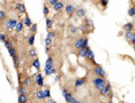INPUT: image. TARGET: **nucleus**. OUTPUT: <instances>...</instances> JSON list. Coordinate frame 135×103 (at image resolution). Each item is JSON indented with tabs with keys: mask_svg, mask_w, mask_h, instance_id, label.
<instances>
[{
	"mask_svg": "<svg viewBox=\"0 0 135 103\" xmlns=\"http://www.w3.org/2000/svg\"><path fill=\"white\" fill-rule=\"evenodd\" d=\"M110 93H111V85H110L109 82H106V85L104 86V88L100 91V95L102 96H107V95H110Z\"/></svg>",
	"mask_w": 135,
	"mask_h": 103,
	"instance_id": "nucleus-7",
	"label": "nucleus"
},
{
	"mask_svg": "<svg viewBox=\"0 0 135 103\" xmlns=\"http://www.w3.org/2000/svg\"><path fill=\"white\" fill-rule=\"evenodd\" d=\"M44 72H45V76L52 75V73H51V69H44Z\"/></svg>",
	"mask_w": 135,
	"mask_h": 103,
	"instance_id": "nucleus-42",
	"label": "nucleus"
},
{
	"mask_svg": "<svg viewBox=\"0 0 135 103\" xmlns=\"http://www.w3.org/2000/svg\"><path fill=\"white\" fill-rule=\"evenodd\" d=\"M45 24H46V27H47V29L51 30L52 25H53V21H52L50 17H45Z\"/></svg>",
	"mask_w": 135,
	"mask_h": 103,
	"instance_id": "nucleus-23",
	"label": "nucleus"
},
{
	"mask_svg": "<svg viewBox=\"0 0 135 103\" xmlns=\"http://www.w3.org/2000/svg\"><path fill=\"white\" fill-rule=\"evenodd\" d=\"M84 25H87V26L90 29V27H92L94 26V22H92V20L91 18H88V17H86L84 18Z\"/></svg>",
	"mask_w": 135,
	"mask_h": 103,
	"instance_id": "nucleus-20",
	"label": "nucleus"
},
{
	"mask_svg": "<svg viewBox=\"0 0 135 103\" xmlns=\"http://www.w3.org/2000/svg\"><path fill=\"white\" fill-rule=\"evenodd\" d=\"M23 29H24L23 22H22V21H19V23H17V25H16V29H15V31H16V32H22V31H23Z\"/></svg>",
	"mask_w": 135,
	"mask_h": 103,
	"instance_id": "nucleus-19",
	"label": "nucleus"
},
{
	"mask_svg": "<svg viewBox=\"0 0 135 103\" xmlns=\"http://www.w3.org/2000/svg\"><path fill=\"white\" fill-rule=\"evenodd\" d=\"M19 23V21L16 18H8L7 22H6V29L7 30H15L16 29V25Z\"/></svg>",
	"mask_w": 135,
	"mask_h": 103,
	"instance_id": "nucleus-3",
	"label": "nucleus"
},
{
	"mask_svg": "<svg viewBox=\"0 0 135 103\" xmlns=\"http://www.w3.org/2000/svg\"><path fill=\"white\" fill-rule=\"evenodd\" d=\"M65 7H66V5H64V2L58 1V4L53 7V9L56 11H60V10H63V9H65Z\"/></svg>",
	"mask_w": 135,
	"mask_h": 103,
	"instance_id": "nucleus-12",
	"label": "nucleus"
},
{
	"mask_svg": "<svg viewBox=\"0 0 135 103\" xmlns=\"http://www.w3.org/2000/svg\"><path fill=\"white\" fill-rule=\"evenodd\" d=\"M49 13H50V8L47 6H44L43 7V14H44V16L46 17L47 15H49Z\"/></svg>",
	"mask_w": 135,
	"mask_h": 103,
	"instance_id": "nucleus-32",
	"label": "nucleus"
},
{
	"mask_svg": "<svg viewBox=\"0 0 135 103\" xmlns=\"http://www.w3.org/2000/svg\"><path fill=\"white\" fill-rule=\"evenodd\" d=\"M12 58H13V63H14L15 69H19V66H20V60H19V56L12 57Z\"/></svg>",
	"mask_w": 135,
	"mask_h": 103,
	"instance_id": "nucleus-28",
	"label": "nucleus"
},
{
	"mask_svg": "<svg viewBox=\"0 0 135 103\" xmlns=\"http://www.w3.org/2000/svg\"><path fill=\"white\" fill-rule=\"evenodd\" d=\"M57 36V33L54 31H49V33H47V36H46V38H50V39H53L54 37Z\"/></svg>",
	"mask_w": 135,
	"mask_h": 103,
	"instance_id": "nucleus-34",
	"label": "nucleus"
},
{
	"mask_svg": "<svg viewBox=\"0 0 135 103\" xmlns=\"http://www.w3.org/2000/svg\"><path fill=\"white\" fill-rule=\"evenodd\" d=\"M70 32H72V33H77V32H79V27L77 26H74V25H72V26H70Z\"/></svg>",
	"mask_w": 135,
	"mask_h": 103,
	"instance_id": "nucleus-39",
	"label": "nucleus"
},
{
	"mask_svg": "<svg viewBox=\"0 0 135 103\" xmlns=\"http://www.w3.org/2000/svg\"><path fill=\"white\" fill-rule=\"evenodd\" d=\"M5 47L7 48V49H11V48L13 47V43H12V41H11L9 39H8V40L5 42Z\"/></svg>",
	"mask_w": 135,
	"mask_h": 103,
	"instance_id": "nucleus-35",
	"label": "nucleus"
},
{
	"mask_svg": "<svg viewBox=\"0 0 135 103\" xmlns=\"http://www.w3.org/2000/svg\"><path fill=\"white\" fill-rule=\"evenodd\" d=\"M86 58H88L89 61H91V62H94V60H95V55H94V52L89 48V50H88V54H87V57Z\"/></svg>",
	"mask_w": 135,
	"mask_h": 103,
	"instance_id": "nucleus-21",
	"label": "nucleus"
},
{
	"mask_svg": "<svg viewBox=\"0 0 135 103\" xmlns=\"http://www.w3.org/2000/svg\"><path fill=\"white\" fill-rule=\"evenodd\" d=\"M80 30H81V31L83 32V33H87V32L89 31V27L87 26V25L83 24V25H81V26H80Z\"/></svg>",
	"mask_w": 135,
	"mask_h": 103,
	"instance_id": "nucleus-37",
	"label": "nucleus"
},
{
	"mask_svg": "<svg viewBox=\"0 0 135 103\" xmlns=\"http://www.w3.org/2000/svg\"><path fill=\"white\" fill-rule=\"evenodd\" d=\"M65 13L67 14L68 16H73V14L76 13V9H75L74 5H72V4H67V5H66V7H65Z\"/></svg>",
	"mask_w": 135,
	"mask_h": 103,
	"instance_id": "nucleus-5",
	"label": "nucleus"
},
{
	"mask_svg": "<svg viewBox=\"0 0 135 103\" xmlns=\"http://www.w3.org/2000/svg\"><path fill=\"white\" fill-rule=\"evenodd\" d=\"M26 92H27V87L22 86V85L17 87V93H19V95H26Z\"/></svg>",
	"mask_w": 135,
	"mask_h": 103,
	"instance_id": "nucleus-22",
	"label": "nucleus"
},
{
	"mask_svg": "<svg viewBox=\"0 0 135 103\" xmlns=\"http://www.w3.org/2000/svg\"><path fill=\"white\" fill-rule=\"evenodd\" d=\"M63 96H64V98H65V101L67 103H72L73 102V98H74V96H73V94L70 93V92H68L66 88L63 89Z\"/></svg>",
	"mask_w": 135,
	"mask_h": 103,
	"instance_id": "nucleus-4",
	"label": "nucleus"
},
{
	"mask_svg": "<svg viewBox=\"0 0 135 103\" xmlns=\"http://www.w3.org/2000/svg\"><path fill=\"white\" fill-rule=\"evenodd\" d=\"M107 4H109V1H107V0H103V1H100V5H102V6H107Z\"/></svg>",
	"mask_w": 135,
	"mask_h": 103,
	"instance_id": "nucleus-44",
	"label": "nucleus"
},
{
	"mask_svg": "<svg viewBox=\"0 0 135 103\" xmlns=\"http://www.w3.org/2000/svg\"><path fill=\"white\" fill-rule=\"evenodd\" d=\"M8 54H9L12 57H15V56H17V50L15 49L14 47H12L11 49H8Z\"/></svg>",
	"mask_w": 135,
	"mask_h": 103,
	"instance_id": "nucleus-29",
	"label": "nucleus"
},
{
	"mask_svg": "<svg viewBox=\"0 0 135 103\" xmlns=\"http://www.w3.org/2000/svg\"><path fill=\"white\" fill-rule=\"evenodd\" d=\"M21 85H22V86H24V87L30 86V85H31V79H30V78H24V79L22 80Z\"/></svg>",
	"mask_w": 135,
	"mask_h": 103,
	"instance_id": "nucleus-24",
	"label": "nucleus"
},
{
	"mask_svg": "<svg viewBox=\"0 0 135 103\" xmlns=\"http://www.w3.org/2000/svg\"><path fill=\"white\" fill-rule=\"evenodd\" d=\"M84 85V79L83 78H79V79H76L75 80V82H74V86L76 87H81V86H83Z\"/></svg>",
	"mask_w": 135,
	"mask_h": 103,
	"instance_id": "nucleus-18",
	"label": "nucleus"
},
{
	"mask_svg": "<svg viewBox=\"0 0 135 103\" xmlns=\"http://www.w3.org/2000/svg\"><path fill=\"white\" fill-rule=\"evenodd\" d=\"M94 73L96 75V77H99V78H105V76H106V73H105L104 69H103L100 65H98L97 63H95V68H94Z\"/></svg>",
	"mask_w": 135,
	"mask_h": 103,
	"instance_id": "nucleus-2",
	"label": "nucleus"
},
{
	"mask_svg": "<svg viewBox=\"0 0 135 103\" xmlns=\"http://www.w3.org/2000/svg\"><path fill=\"white\" fill-rule=\"evenodd\" d=\"M89 48H81L79 50V56L80 57H87V54H88Z\"/></svg>",
	"mask_w": 135,
	"mask_h": 103,
	"instance_id": "nucleus-17",
	"label": "nucleus"
},
{
	"mask_svg": "<svg viewBox=\"0 0 135 103\" xmlns=\"http://www.w3.org/2000/svg\"><path fill=\"white\" fill-rule=\"evenodd\" d=\"M0 40H1V42H4V43H5L6 41L8 40V39H7V37H6V34H5V33H1V34H0Z\"/></svg>",
	"mask_w": 135,
	"mask_h": 103,
	"instance_id": "nucleus-38",
	"label": "nucleus"
},
{
	"mask_svg": "<svg viewBox=\"0 0 135 103\" xmlns=\"http://www.w3.org/2000/svg\"><path fill=\"white\" fill-rule=\"evenodd\" d=\"M23 24H24V26H27V27H30L31 25H33V23H31V20H30V17H29L28 15H26L24 16V18H23Z\"/></svg>",
	"mask_w": 135,
	"mask_h": 103,
	"instance_id": "nucleus-13",
	"label": "nucleus"
},
{
	"mask_svg": "<svg viewBox=\"0 0 135 103\" xmlns=\"http://www.w3.org/2000/svg\"><path fill=\"white\" fill-rule=\"evenodd\" d=\"M134 49H135V45H134Z\"/></svg>",
	"mask_w": 135,
	"mask_h": 103,
	"instance_id": "nucleus-48",
	"label": "nucleus"
},
{
	"mask_svg": "<svg viewBox=\"0 0 135 103\" xmlns=\"http://www.w3.org/2000/svg\"><path fill=\"white\" fill-rule=\"evenodd\" d=\"M45 45L46 46H51L52 45V39H50V38H45Z\"/></svg>",
	"mask_w": 135,
	"mask_h": 103,
	"instance_id": "nucleus-41",
	"label": "nucleus"
},
{
	"mask_svg": "<svg viewBox=\"0 0 135 103\" xmlns=\"http://www.w3.org/2000/svg\"><path fill=\"white\" fill-rule=\"evenodd\" d=\"M83 42H84V38H79L76 41H75V43H74V47L76 48V49H81L82 48V46H83Z\"/></svg>",
	"mask_w": 135,
	"mask_h": 103,
	"instance_id": "nucleus-9",
	"label": "nucleus"
},
{
	"mask_svg": "<svg viewBox=\"0 0 135 103\" xmlns=\"http://www.w3.org/2000/svg\"><path fill=\"white\" fill-rule=\"evenodd\" d=\"M47 103H56V101L52 100V98H49V100H47Z\"/></svg>",
	"mask_w": 135,
	"mask_h": 103,
	"instance_id": "nucleus-45",
	"label": "nucleus"
},
{
	"mask_svg": "<svg viewBox=\"0 0 135 103\" xmlns=\"http://www.w3.org/2000/svg\"><path fill=\"white\" fill-rule=\"evenodd\" d=\"M36 97L39 98V100H45V94H44V89H38L36 92Z\"/></svg>",
	"mask_w": 135,
	"mask_h": 103,
	"instance_id": "nucleus-14",
	"label": "nucleus"
},
{
	"mask_svg": "<svg viewBox=\"0 0 135 103\" xmlns=\"http://www.w3.org/2000/svg\"><path fill=\"white\" fill-rule=\"evenodd\" d=\"M28 54H29V56L33 57L34 60L37 58V57H36V56H37V50H36V48H34V47L30 48V49H29V52H28Z\"/></svg>",
	"mask_w": 135,
	"mask_h": 103,
	"instance_id": "nucleus-16",
	"label": "nucleus"
},
{
	"mask_svg": "<svg viewBox=\"0 0 135 103\" xmlns=\"http://www.w3.org/2000/svg\"><path fill=\"white\" fill-rule=\"evenodd\" d=\"M52 68H54L53 58H52V57H49V58L46 60V62H45V69H52Z\"/></svg>",
	"mask_w": 135,
	"mask_h": 103,
	"instance_id": "nucleus-15",
	"label": "nucleus"
},
{
	"mask_svg": "<svg viewBox=\"0 0 135 103\" xmlns=\"http://www.w3.org/2000/svg\"><path fill=\"white\" fill-rule=\"evenodd\" d=\"M132 37H133V32H125V39H126V40L130 41Z\"/></svg>",
	"mask_w": 135,
	"mask_h": 103,
	"instance_id": "nucleus-31",
	"label": "nucleus"
},
{
	"mask_svg": "<svg viewBox=\"0 0 135 103\" xmlns=\"http://www.w3.org/2000/svg\"><path fill=\"white\" fill-rule=\"evenodd\" d=\"M6 18V13H5V10H3V9H0V20L1 21H4Z\"/></svg>",
	"mask_w": 135,
	"mask_h": 103,
	"instance_id": "nucleus-40",
	"label": "nucleus"
},
{
	"mask_svg": "<svg viewBox=\"0 0 135 103\" xmlns=\"http://www.w3.org/2000/svg\"><path fill=\"white\" fill-rule=\"evenodd\" d=\"M92 85L95 86V88L97 89V91H102L103 88H104V86L106 85V80L104 79V78H99V77H96L92 79Z\"/></svg>",
	"mask_w": 135,
	"mask_h": 103,
	"instance_id": "nucleus-1",
	"label": "nucleus"
},
{
	"mask_svg": "<svg viewBox=\"0 0 135 103\" xmlns=\"http://www.w3.org/2000/svg\"><path fill=\"white\" fill-rule=\"evenodd\" d=\"M122 29L125 30V32H132L133 29H134V24H133V23H130V22H128V23H126V24L123 25Z\"/></svg>",
	"mask_w": 135,
	"mask_h": 103,
	"instance_id": "nucleus-11",
	"label": "nucleus"
},
{
	"mask_svg": "<svg viewBox=\"0 0 135 103\" xmlns=\"http://www.w3.org/2000/svg\"><path fill=\"white\" fill-rule=\"evenodd\" d=\"M16 9H17V11L21 13V14H26L27 13L26 6H24V4H22V2H17L16 4Z\"/></svg>",
	"mask_w": 135,
	"mask_h": 103,
	"instance_id": "nucleus-8",
	"label": "nucleus"
},
{
	"mask_svg": "<svg viewBox=\"0 0 135 103\" xmlns=\"http://www.w3.org/2000/svg\"><path fill=\"white\" fill-rule=\"evenodd\" d=\"M76 103H84V102H82V101H77Z\"/></svg>",
	"mask_w": 135,
	"mask_h": 103,
	"instance_id": "nucleus-47",
	"label": "nucleus"
},
{
	"mask_svg": "<svg viewBox=\"0 0 135 103\" xmlns=\"http://www.w3.org/2000/svg\"><path fill=\"white\" fill-rule=\"evenodd\" d=\"M35 82L38 87H43L44 86V78H43V75L40 72H38L35 77Z\"/></svg>",
	"mask_w": 135,
	"mask_h": 103,
	"instance_id": "nucleus-6",
	"label": "nucleus"
},
{
	"mask_svg": "<svg viewBox=\"0 0 135 103\" xmlns=\"http://www.w3.org/2000/svg\"><path fill=\"white\" fill-rule=\"evenodd\" d=\"M76 16L77 17H80V18H82V17H86V9L84 8H82V7H80V8H77L76 9Z\"/></svg>",
	"mask_w": 135,
	"mask_h": 103,
	"instance_id": "nucleus-10",
	"label": "nucleus"
},
{
	"mask_svg": "<svg viewBox=\"0 0 135 103\" xmlns=\"http://www.w3.org/2000/svg\"><path fill=\"white\" fill-rule=\"evenodd\" d=\"M49 50H50V47H49V46H46V47H45V52L49 53Z\"/></svg>",
	"mask_w": 135,
	"mask_h": 103,
	"instance_id": "nucleus-46",
	"label": "nucleus"
},
{
	"mask_svg": "<svg viewBox=\"0 0 135 103\" xmlns=\"http://www.w3.org/2000/svg\"><path fill=\"white\" fill-rule=\"evenodd\" d=\"M33 66L35 69H37V70L40 68V61H39V58H35V60H34V61H33Z\"/></svg>",
	"mask_w": 135,
	"mask_h": 103,
	"instance_id": "nucleus-25",
	"label": "nucleus"
},
{
	"mask_svg": "<svg viewBox=\"0 0 135 103\" xmlns=\"http://www.w3.org/2000/svg\"><path fill=\"white\" fill-rule=\"evenodd\" d=\"M44 94H45V97L49 100V98H51V93H50V89L49 88H45L44 89Z\"/></svg>",
	"mask_w": 135,
	"mask_h": 103,
	"instance_id": "nucleus-36",
	"label": "nucleus"
},
{
	"mask_svg": "<svg viewBox=\"0 0 135 103\" xmlns=\"http://www.w3.org/2000/svg\"><path fill=\"white\" fill-rule=\"evenodd\" d=\"M128 15L129 16H135V6H132L128 8Z\"/></svg>",
	"mask_w": 135,
	"mask_h": 103,
	"instance_id": "nucleus-30",
	"label": "nucleus"
},
{
	"mask_svg": "<svg viewBox=\"0 0 135 103\" xmlns=\"http://www.w3.org/2000/svg\"><path fill=\"white\" fill-rule=\"evenodd\" d=\"M132 45H135V33H133V37H132V39H130V41H129Z\"/></svg>",
	"mask_w": 135,
	"mask_h": 103,
	"instance_id": "nucleus-43",
	"label": "nucleus"
},
{
	"mask_svg": "<svg viewBox=\"0 0 135 103\" xmlns=\"http://www.w3.org/2000/svg\"><path fill=\"white\" fill-rule=\"evenodd\" d=\"M30 31H31V34H35L37 32V24H33L30 26Z\"/></svg>",
	"mask_w": 135,
	"mask_h": 103,
	"instance_id": "nucleus-33",
	"label": "nucleus"
},
{
	"mask_svg": "<svg viewBox=\"0 0 135 103\" xmlns=\"http://www.w3.org/2000/svg\"><path fill=\"white\" fill-rule=\"evenodd\" d=\"M17 101H19V103H27L28 102V97H27V95H19Z\"/></svg>",
	"mask_w": 135,
	"mask_h": 103,
	"instance_id": "nucleus-26",
	"label": "nucleus"
},
{
	"mask_svg": "<svg viewBox=\"0 0 135 103\" xmlns=\"http://www.w3.org/2000/svg\"><path fill=\"white\" fill-rule=\"evenodd\" d=\"M35 38H36L35 34H30V36L28 37V43H29V46H34V42H35Z\"/></svg>",
	"mask_w": 135,
	"mask_h": 103,
	"instance_id": "nucleus-27",
	"label": "nucleus"
}]
</instances>
